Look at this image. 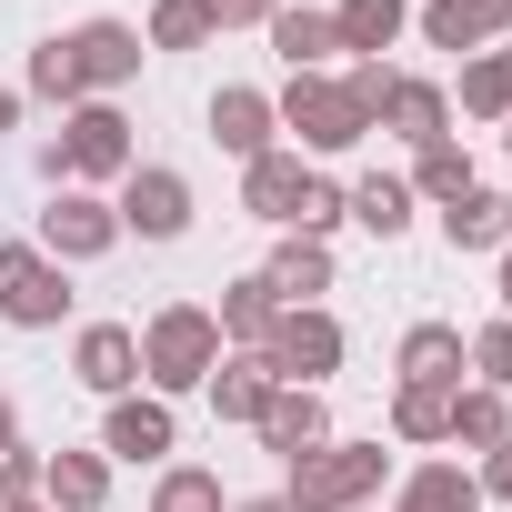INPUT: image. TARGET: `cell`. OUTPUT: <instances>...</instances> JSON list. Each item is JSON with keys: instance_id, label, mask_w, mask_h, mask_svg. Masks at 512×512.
Returning a JSON list of instances; mask_svg holds the SVG:
<instances>
[{"instance_id": "cell-29", "label": "cell", "mask_w": 512, "mask_h": 512, "mask_svg": "<svg viewBox=\"0 0 512 512\" xmlns=\"http://www.w3.org/2000/svg\"><path fill=\"white\" fill-rule=\"evenodd\" d=\"M462 121H512V61L502 51H472L462 61Z\"/></svg>"}, {"instance_id": "cell-9", "label": "cell", "mask_w": 512, "mask_h": 512, "mask_svg": "<svg viewBox=\"0 0 512 512\" xmlns=\"http://www.w3.org/2000/svg\"><path fill=\"white\" fill-rule=\"evenodd\" d=\"M71 41V61H81V91H121V81H141V31L131 21H81V31H61Z\"/></svg>"}, {"instance_id": "cell-15", "label": "cell", "mask_w": 512, "mask_h": 512, "mask_svg": "<svg viewBox=\"0 0 512 512\" xmlns=\"http://www.w3.org/2000/svg\"><path fill=\"white\" fill-rule=\"evenodd\" d=\"M181 432H171V402L161 392H121L111 402V422H101V452H121V462H161Z\"/></svg>"}, {"instance_id": "cell-24", "label": "cell", "mask_w": 512, "mask_h": 512, "mask_svg": "<svg viewBox=\"0 0 512 512\" xmlns=\"http://www.w3.org/2000/svg\"><path fill=\"white\" fill-rule=\"evenodd\" d=\"M392 512H482V482L462 462H422V472H402Z\"/></svg>"}, {"instance_id": "cell-19", "label": "cell", "mask_w": 512, "mask_h": 512, "mask_svg": "<svg viewBox=\"0 0 512 512\" xmlns=\"http://www.w3.org/2000/svg\"><path fill=\"white\" fill-rule=\"evenodd\" d=\"M41 502L51 512H101L111 502V452H51L41 462Z\"/></svg>"}, {"instance_id": "cell-41", "label": "cell", "mask_w": 512, "mask_h": 512, "mask_svg": "<svg viewBox=\"0 0 512 512\" xmlns=\"http://www.w3.org/2000/svg\"><path fill=\"white\" fill-rule=\"evenodd\" d=\"M231 512H292V502H282V492H262V502H231Z\"/></svg>"}, {"instance_id": "cell-3", "label": "cell", "mask_w": 512, "mask_h": 512, "mask_svg": "<svg viewBox=\"0 0 512 512\" xmlns=\"http://www.w3.org/2000/svg\"><path fill=\"white\" fill-rule=\"evenodd\" d=\"M131 161H141V151H131V121H121L111 101H81V111L41 141V171H51L61 191H71V181H121Z\"/></svg>"}, {"instance_id": "cell-44", "label": "cell", "mask_w": 512, "mask_h": 512, "mask_svg": "<svg viewBox=\"0 0 512 512\" xmlns=\"http://www.w3.org/2000/svg\"><path fill=\"white\" fill-rule=\"evenodd\" d=\"M11 512H51V502H11Z\"/></svg>"}, {"instance_id": "cell-5", "label": "cell", "mask_w": 512, "mask_h": 512, "mask_svg": "<svg viewBox=\"0 0 512 512\" xmlns=\"http://www.w3.org/2000/svg\"><path fill=\"white\" fill-rule=\"evenodd\" d=\"M272 111H282V131H302V151H352V141L372 131V111H362V101H352L332 71H302V81H292Z\"/></svg>"}, {"instance_id": "cell-31", "label": "cell", "mask_w": 512, "mask_h": 512, "mask_svg": "<svg viewBox=\"0 0 512 512\" xmlns=\"http://www.w3.org/2000/svg\"><path fill=\"white\" fill-rule=\"evenodd\" d=\"M151 512H231V502H221V472H201V462H171V472L151 482Z\"/></svg>"}, {"instance_id": "cell-23", "label": "cell", "mask_w": 512, "mask_h": 512, "mask_svg": "<svg viewBox=\"0 0 512 512\" xmlns=\"http://www.w3.org/2000/svg\"><path fill=\"white\" fill-rule=\"evenodd\" d=\"M342 221H362L372 241H402V231H412V181H392V171L352 181V191H342Z\"/></svg>"}, {"instance_id": "cell-4", "label": "cell", "mask_w": 512, "mask_h": 512, "mask_svg": "<svg viewBox=\"0 0 512 512\" xmlns=\"http://www.w3.org/2000/svg\"><path fill=\"white\" fill-rule=\"evenodd\" d=\"M71 312V282H61V262L41 241H0V322L11 332H51Z\"/></svg>"}, {"instance_id": "cell-12", "label": "cell", "mask_w": 512, "mask_h": 512, "mask_svg": "<svg viewBox=\"0 0 512 512\" xmlns=\"http://www.w3.org/2000/svg\"><path fill=\"white\" fill-rule=\"evenodd\" d=\"M71 372H81L91 392H111V402H121V392L141 382V332H131V322H81V342H71Z\"/></svg>"}, {"instance_id": "cell-33", "label": "cell", "mask_w": 512, "mask_h": 512, "mask_svg": "<svg viewBox=\"0 0 512 512\" xmlns=\"http://www.w3.org/2000/svg\"><path fill=\"white\" fill-rule=\"evenodd\" d=\"M31 91H41V101H61V111H81V101H91V91H81V61H71V41H61V31L31 51Z\"/></svg>"}, {"instance_id": "cell-1", "label": "cell", "mask_w": 512, "mask_h": 512, "mask_svg": "<svg viewBox=\"0 0 512 512\" xmlns=\"http://www.w3.org/2000/svg\"><path fill=\"white\" fill-rule=\"evenodd\" d=\"M211 362H221V322H211L201 302H161V312L141 322V382H151L161 402H171V392H201Z\"/></svg>"}, {"instance_id": "cell-13", "label": "cell", "mask_w": 512, "mask_h": 512, "mask_svg": "<svg viewBox=\"0 0 512 512\" xmlns=\"http://www.w3.org/2000/svg\"><path fill=\"white\" fill-rule=\"evenodd\" d=\"M272 131H282L272 91H241V81H221V91H211V141H221L231 161H262V151H272Z\"/></svg>"}, {"instance_id": "cell-40", "label": "cell", "mask_w": 512, "mask_h": 512, "mask_svg": "<svg viewBox=\"0 0 512 512\" xmlns=\"http://www.w3.org/2000/svg\"><path fill=\"white\" fill-rule=\"evenodd\" d=\"M11 442H21V402H11V392H0V452H11Z\"/></svg>"}, {"instance_id": "cell-39", "label": "cell", "mask_w": 512, "mask_h": 512, "mask_svg": "<svg viewBox=\"0 0 512 512\" xmlns=\"http://www.w3.org/2000/svg\"><path fill=\"white\" fill-rule=\"evenodd\" d=\"M472 482H482V502H512V442H502V452H482V472H472Z\"/></svg>"}, {"instance_id": "cell-47", "label": "cell", "mask_w": 512, "mask_h": 512, "mask_svg": "<svg viewBox=\"0 0 512 512\" xmlns=\"http://www.w3.org/2000/svg\"><path fill=\"white\" fill-rule=\"evenodd\" d=\"M502 141H512V131H502Z\"/></svg>"}, {"instance_id": "cell-20", "label": "cell", "mask_w": 512, "mask_h": 512, "mask_svg": "<svg viewBox=\"0 0 512 512\" xmlns=\"http://www.w3.org/2000/svg\"><path fill=\"white\" fill-rule=\"evenodd\" d=\"M402 31H412V0H342V11H332V41L352 61H382Z\"/></svg>"}, {"instance_id": "cell-10", "label": "cell", "mask_w": 512, "mask_h": 512, "mask_svg": "<svg viewBox=\"0 0 512 512\" xmlns=\"http://www.w3.org/2000/svg\"><path fill=\"white\" fill-rule=\"evenodd\" d=\"M372 131H392V141L432 151V141H452V91H442V81H402V71H392V91H382Z\"/></svg>"}, {"instance_id": "cell-38", "label": "cell", "mask_w": 512, "mask_h": 512, "mask_svg": "<svg viewBox=\"0 0 512 512\" xmlns=\"http://www.w3.org/2000/svg\"><path fill=\"white\" fill-rule=\"evenodd\" d=\"M342 91H352L362 111H382V91H392V61H352V71H342Z\"/></svg>"}, {"instance_id": "cell-30", "label": "cell", "mask_w": 512, "mask_h": 512, "mask_svg": "<svg viewBox=\"0 0 512 512\" xmlns=\"http://www.w3.org/2000/svg\"><path fill=\"white\" fill-rule=\"evenodd\" d=\"M462 191H472V151H462V141L412 151V201H462Z\"/></svg>"}, {"instance_id": "cell-6", "label": "cell", "mask_w": 512, "mask_h": 512, "mask_svg": "<svg viewBox=\"0 0 512 512\" xmlns=\"http://www.w3.org/2000/svg\"><path fill=\"white\" fill-rule=\"evenodd\" d=\"M111 211H121V231H141V241H181V231H191V181H181L171 161H131Z\"/></svg>"}, {"instance_id": "cell-26", "label": "cell", "mask_w": 512, "mask_h": 512, "mask_svg": "<svg viewBox=\"0 0 512 512\" xmlns=\"http://www.w3.org/2000/svg\"><path fill=\"white\" fill-rule=\"evenodd\" d=\"M262 31H272V51L292 61V81H302V71H322V61L342 51V41H332V11H292V0H282V11H272Z\"/></svg>"}, {"instance_id": "cell-34", "label": "cell", "mask_w": 512, "mask_h": 512, "mask_svg": "<svg viewBox=\"0 0 512 512\" xmlns=\"http://www.w3.org/2000/svg\"><path fill=\"white\" fill-rule=\"evenodd\" d=\"M462 362L482 372V392H512V322H482V332L462 342Z\"/></svg>"}, {"instance_id": "cell-42", "label": "cell", "mask_w": 512, "mask_h": 512, "mask_svg": "<svg viewBox=\"0 0 512 512\" xmlns=\"http://www.w3.org/2000/svg\"><path fill=\"white\" fill-rule=\"evenodd\" d=\"M502 322H512V241H502Z\"/></svg>"}, {"instance_id": "cell-43", "label": "cell", "mask_w": 512, "mask_h": 512, "mask_svg": "<svg viewBox=\"0 0 512 512\" xmlns=\"http://www.w3.org/2000/svg\"><path fill=\"white\" fill-rule=\"evenodd\" d=\"M11 121H21V91H0V131H11Z\"/></svg>"}, {"instance_id": "cell-14", "label": "cell", "mask_w": 512, "mask_h": 512, "mask_svg": "<svg viewBox=\"0 0 512 512\" xmlns=\"http://www.w3.org/2000/svg\"><path fill=\"white\" fill-rule=\"evenodd\" d=\"M262 282H272V302H282V312H312V302L332 292V241H312V231H282V251L262 262Z\"/></svg>"}, {"instance_id": "cell-2", "label": "cell", "mask_w": 512, "mask_h": 512, "mask_svg": "<svg viewBox=\"0 0 512 512\" xmlns=\"http://www.w3.org/2000/svg\"><path fill=\"white\" fill-rule=\"evenodd\" d=\"M382 472H392V452H382V442H322V452H302V462H292L282 502H292V512H362V502L382 492Z\"/></svg>"}, {"instance_id": "cell-36", "label": "cell", "mask_w": 512, "mask_h": 512, "mask_svg": "<svg viewBox=\"0 0 512 512\" xmlns=\"http://www.w3.org/2000/svg\"><path fill=\"white\" fill-rule=\"evenodd\" d=\"M41 462H51V452H21V442L0 452V512H11V502H41Z\"/></svg>"}, {"instance_id": "cell-16", "label": "cell", "mask_w": 512, "mask_h": 512, "mask_svg": "<svg viewBox=\"0 0 512 512\" xmlns=\"http://www.w3.org/2000/svg\"><path fill=\"white\" fill-rule=\"evenodd\" d=\"M512 31V0H422V41L432 51H482Z\"/></svg>"}, {"instance_id": "cell-35", "label": "cell", "mask_w": 512, "mask_h": 512, "mask_svg": "<svg viewBox=\"0 0 512 512\" xmlns=\"http://www.w3.org/2000/svg\"><path fill=\"white\" fill-rule=\"evenodd\" d=\"M332 221H342V181H322V171H312V181H302V201H292V231H312V241H322Z\"/></svg>"}, {"instance_id": "cell-28", "label": "cell", "mask_w": 512, "mask_h": 512, "mask_svg": "<svg viewBox=\"0 0 512 512\" xmlns=\"http://www.w3.org/2000/svg\"><path fill=\"white\" fill-rule=\"evenodd\" d=\"M392 432L402 442H452V392L442 382H402L392 392Z\"/></svg>"}, {"instance_id": "cell-45", "label": "cell", "mask_w": 512, "mask_h": 512, "mask_svg": "<svg viewBox=\"0 0 512 512\" xmlns=\"http://www.w3.org/2000/svg\"><path fill=\"white\" fill-rule=\"evenodd\" d=\"M502 61H512V51H502Z\"/></svg>"}, {"instance_id": "cell-18", "label": "cell", "mask_w": 512, "mask_h": 512, "mask_svg": "<svg viewBox=\"0 0 512 512\" xmlns=\"http://www.w3.org/2000/svg\"><path fill=\"white\" fill-rule=\"evenodd\" d=\"M201 392H211V412H221V422H262V402H272L282 382H272V362H262V352H221Z\"/></svg>"}, {"instance_id": "cell-27", "label": "cell", "mask_w": 512, "mask_h": 512, "mask_svg": "<svg viewBox=\"0 0 512 512\" xmlns=\"http://www.w3.org/2000/svg\"><path fill=\"white\" fill-rule=\"evenodd\" d=\"M452 442H462V452H502V442H512V402L482 392V382L452 392Z\"/></svg>"}, {"instance_id": "cell-7", "label": "cell", "mask_w": 512, "mask_h": 512, "mask_svg": "<svg viewBox=\"0 0 512 512\" xmlns=\"http://www.w3.org/2000/svg\"><path fill=\"white\" fill-rule=\"evenodd\" d=\"M262 362H272V382H302V392H322V372H342V322L312 302V312H282L272 322V342H262Z\"/></svg>"}, {"instance_id": "cell-25", "label": "cell", "mask_w": 512, "mask_h": 512, "mask_svg": "<svg viewBox=\"0 0 512 512\" xmlns=\"http://www.w3.org/2000/svg\"><path fill=\"white\" fill-rule=\"evenodd\" d=\"M211 322H221V352H231V342H241V352H262V342H272V322H282V302H272V282H262V272H251V282H231V292H221V312H211Z\"/></svg>"}, {"instance_id": "cell-22", "label": "cell", "mask_w": 512, "mask_h": 512, "mask_svg": "<svg viewBox=\"0 0 512 512\" xmlns=\"http://www.w3.org/2000/svg\"><path fill=\"white\" fill-rule=\"evenodd\" d=\"M442 241H452V251H502V241H512V201L472 181L462 201H442Z\"/></svg>"}, {"instance_id": "cell-21", "label": "cell", "mask_w": 512, "mask_h": 512, "mask_svg": "<svg viewBox=\"0 0 512 512\" xmlns=\"http://www.w3.org/2000/svg\"><path fill=\"white\" fill-rule=\"evenodd\" d=\"M392 372H402V382H442V392H462V332H452V322H412L402 352H392Z\"/></svg>"}, {"instance_id": "cell-17", "label": "cell", "mask_w": 512, "mask_h": 512, "mask_svg": "<svg viewBox=\"0 0 512 512\" xmlns=\"http://www.w3.org/2000/svg\"><path fill=\"white\" fill-rule=\"evenodd\" d=\"M302 151H262V161H241V211L251 221H272V231H292V201H302Z\"/></svg>"}, {"instance_id": "cell-46", "label": "cell", "mask_w": 512, "mask_h": 512, "mask_svg": "<svg viewBox=\"0 0 512 512\" xmlns=\"http://www.w3.org/2000/svg\"><path fill=\"white\" fill-rule=\"evenodd\" d=\"M362 512H372V502H362Z\"/></svg>"}, {"instance_id": "cell-32", "label": "cell", "mask_w": 512, "mask_h": 512, "mask_svg": "<svg viewBox=\"0 0 512 512\" xmlns=\"http://www.w3.org/2000/svg\"><path fill=\"white\" fill-rule=\"evenodd\" d=\"M201 41H211V11H201V0H151L141 51H201Z\"/></svg>"}, {"instance_id": "cell-8", "label": "cell", "mask_w": 512, "mask_h": 512, "mask_svg": "<svg viewBox=\"0 0 512 512\" xmlns=\"http://www.w3.org/2000/svg\"><path fill=\"white\" fill-rule=\"evenodd\" d=\"M121 241V211L101 201V191H51V211H41V251L71 272V262H101V251Z\"/></svg>"}, {"instance_id": "cell-37", "label": "cell", "mask_w": 512, "mask_h": 512, "mask_svg": "<svg viewBox=\"0 0 512 512\" xmlns=\"http://www.w3.org/2000/svg\"><path fill=\"white\" fill-rule=\"evenodd\" d=\"M201 11H211V31H262L282 0H201Z\"/></svg>"}, {"instance_id": "cell-11", "label": "cell", "mask_w": 512, "mask_h": 512, "mask_svg": "<svg viewBox=\"0 0 512 512\" xmlns=\"http://www.w3.org/2000/svg\"><path fill=\"white\" fill-rule=\"evenodd\" d=\"M251 432H262L282 462H302V452H322V442H332V402H322V392H302V382H282V392L262 402V422H251Z\"/></svg>"}]
</instances>
